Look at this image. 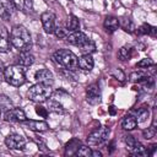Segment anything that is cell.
<instances>
[{"label": "cell", "instance_id": "cell-1", "mask_svg": "<svg viewBox=\"0 0 157 157\" xmlns=\"http://www.w3.org/2000/svg\"><path fill=\"white\" fill-rule=\"evenodd\" d=\"M10 42L18 52H29L32 47V38L25 26H13L10 33Z\"/></svg>", "mask_w": 157, "mask_h": 157}, {"label": "cell", "instance_id": "cell-2", "mask_svg": "<svg viewBox=\"0 0 157 157\" xmlns=\"http://www.w3.org/2000/svg\"><path fill=\"white\" fill-rule=\"evenodd\" d=\"M4 80L15 87H20L26 81V69L21 65H9L4 70Z\"/></svg>", "mask_w": 157, "mask_h": 157}, {"label": "cell", "instance_id": "cell-3", "mask_svg": "<svg viewBox=\"0 0 157 157\" xmlns=\"http://www.w3.org/2000/svg\"><path fill=\"white\" fill-rule=\"evenodd\" d=\"M53 59L56 64L63 66L66 70H76L77 66V56L69 49H59L53 54Z\"/></svg>", "mask_w": 157, "mask_h": 157}, {"label": "cell", "instance_id": "cell-4", "mask_svg": "<svg viewBox=\"0 0 157 157\" xmlns=\"http://www.w3.org/2000/svg\"><path fill=\"white\" fill-rule=\"evenodd\" d=\"M50 96H52V86L39 82L31 86L29 90L27 91V98L36 103H43L48 98H50Z\"/></svg>", "mask_w": 157, "mask_h": 157}, {"label": "cell", "instance_id": "cell-5", "mask_svg": "<svg viewBox=\"0 0 157 157\" xmlns=\"http://www.w3.org/2000/svg\"><path fill=\"white\" fill-rule=\"evenodd\" d=\"M109 132L110 129L108 126H99L93 131H91V134L87 136V144L90 146H98L108 139Z\"/></svg>", "mask_w": 157, "mask_h": 157}, {"label": "cell", "instance_id": "cell-6", "mask_svg": "<svg viewBox=\"0 0 157 157\" xmlns=\"http://www.w3.org/2000/svg\"><path fill=\"white\" fill-rule=\"evenodd\" d=\"M5 145L10 150H23L26 146V140L20 134H10L5 137Z\"/></svg>", "mask_w": 157, "mask_h": 157}, {"label": "cell", "instance_id": "cell-7", "mask_svg": "<svg viewBox=\"0 0 157 157\" xmlns=\"http://www.w3.org/2000/svg\"><path fill=\"white\" fill-rule=\"evenodd\" d=\"M4 119L5 121L10 123H22L23 120H26V114L21 108H10L6 110Z\"/></svg>", "mask_w": 157, "mask_h": 157}, {"label": "cell", "instance_id": "cell-8", "mask_svg": "<svg viewBox=\"0 0 157 157\" xmlns=\"http://www.w3.org/2000/svg\"><path fill=\"white\" fill-rule=\"evenodd\" d=\"M86 98L91 104H97L101 102V90L97 83H91L86 87Z\"/></svg>", "mask_w": 157, "mask_h": 157}, {"label": "cell", "instance_id": "cell-9", "mask_svg": "<svg viewBox=\"0 0 157 157\" xmlns=\"http://www.w3.org/2000/svg\"><path fill=\"white\" fill-rule=\"evenodd\" d=\"M40 21H42V25H43V28L47 33H54V29H55V16L49 12V11H45L40 15Z\"/></svg>", "mask_w": 157, "mask_h": 157}, {"label": "cell", "instance_id": "cell-10", "mask_svg": "<svg viewBox=\"0 0 157 157\" xmlns=\"http://www.w3.org/2000/svg\"><path fill=\"white\" fill-rule=\"evenodd\" d=\"M88 39V37L81 32V31H72L71 33H69L65 38V40L71 44V45H76V47H81L86 40Z\"/></svg>", "mask_w": 157, "mask_h": 157}, {"label": "cell", "instance_id": "cell-11", "mask_svg": "<svg viewBox=\"0 0 157 157\" xmlns=\"http://www.w3.org/2000/svg\"><path fill=\"white\" fill-rule=\"evenodd\" d=\"M34 78H36L37 82L44 83V85H48V86H52L54 83V76L48 69H39L36 72Z\"/></svg>", "mask_w": 157, "mask_h": 157}, {"label": "cell", "instance_id": "cell-12", "mask_svg": "<svg viewBox=\"0 0 157 157\" xmlns=\"http://www.w3.org/2000/svg\"><path fill=\"white\" fill-rule=\"evenodd\" d=\"M15 10L16 7L12 0H0V17L2 20H9Z\"/></svg>", "mask_w": 157, "mask_h": 157}, {"label": "cell", "instance_id": "cell-13", "mask_svg": "<svg viewBox=\"0 0 157 157\" xmlns=\"http://www.w3.org/2000/svg\"><path fill=\"white\" fill-rule=\"evenodd\" d=\"M11 48L10 34L5 26L0 25V53H7Z\"/></svg>", "mask_w": 157, "mask_h": 157}, {"label": "cell", "instance_id": "cell-14", "mask_svg": "<svg viewBox=\"0 0 157 157\" xmlns=\"http://www.w3.org/2000/svg\"><path fill=\"white\" fill-rule=\"evenodd\" d=\"M22 124L27 128V129H29V130H32V131H36V132H43V131H47L48 129H49V125H48V123H45V121H39V120H23L22 121Z\"/></svg>", "mask_w": 157, "mask_h": 157}, {"label": "cell", "instance_id": "cell-15", "mask_svg": "<svg viewBox=\"0 0 157 157\" xmlns=\"http://www.w3.org/2000/svg\"><path fill=\"white\" fill-rule=\"evenodd\" d=\"M94 61L91 54H82L77 60V66L83 71H91L93 69Z\"/></svg>", "mask_w": 157, "mask_h": 157}, {"label": "cell", "instance_id": "cell-16", "mask_svg": "<svg viewBox=\"0 0 157 157\" xmlns=\"http://www.w3.org/2000/svg\"><path fill=\"white\" fill-rule=\"evenodd\" d=\"M103 26H104V29L105 32L108 33H113L118 29V27L120 26V22L118 20V17L113 16V15H109L104 18V22H103Z\"/></svg>", "mask_w": 157, "mask_h": 157}, {"label": "cell", "instance_id": "cell-17", "mask_svg": "<svg viewBox=\"0 0 157 157\" xmlns=\"http://www.w3.org/2000/svg\"><path fill=\"white\" fill-rule=\"evenodd\" d=\"M16 63L23 67L31 66L34 63V58L29 52H20V54L16 56Z\"/></svg>", "mask_w": 157, "mask_h": 157}, {"label": "cell", "instance_id": "cell-18", "mask_svg": "<svg viewBox=\"0 0 157 157\" xmlns=\"http://www.w3.org/2000/svg\"><path fill=\"white\" fill-rule=\"evenodd\" d=\"M137 120H136V117H134V115H125L124 117V119L121 120V126H123V129L124 130H128V131H130V130H134L136 126H137Z\"/></svg>", "mask_w": 157, "mask_h": 157}, {"label": "cell", "instance_id": "cell-19", "mask_svg": "<svg viewBox=\"0 0 157 157\" xmlns=\"http://www.w3.org/2000/svg\"><path fill=\"white\" fill-rule=\"evenodd\" d=\"M81 146V141L78 139H71L66 146H65V156H72L76 155V151Z\"/></svg>", "mask_w": 157, "mask_h": 157}, {"label": "cell", "instance_id": "cell-20", "mask_svg": "<svg viewBox=\"0 0 157 157\" xmlns=\"http://www.w3.org/2000/svg\"><path fill=\"white\" fill-rule=\"evenodd\" d=\"M47 103H48L47 109H49V112H53L56 114H64L66 112L64 105L61 103H59V101H56V99H47Z\"/></svg>", "mask_w": 157, "mask_h": 157}, {"label": "cell", "instance_id": "cell-21", "mask_svg": "<svg viewBox=\"0 0 157 157\" xmlns=\"http://www.w3.org/2000/svg\"><path fill=\"white\" fill-rule=\"evenodd\" d=\"M129 153L132 156H148V150H146V147L144 145H141L139 141L135 142V145L129 150Z\"/></svg>", "mask_w": 157, "mask_h": 157}, {"label": "cell", "instance_id": "cell-22", "mask_svg": "<svg viewBox=\"0 0 157 157\" xmlns=\"http://www.w3.org/2000/svg\"><path fill=\"white\" fill-rule=\"evenodd\" d=\"M16 10L22 12H28L32 9V0H12Z\"/></svg>", "mask_w": 157, "mask_h": 157}, {"label": "cell", "instance_id": "cell-23", "mask_svg": "<svg viewBox=\"0 0 157 157\" xmlns=\"http://www.w3.org/2000/svg\"><path fill=\"white\" fill-rule=\"evenodd\" d=\"M137 34H148V36H156V32H157V28L148 25V23H144L141 25L139 28H137Z\"/></svg>", "mask_w": 157, "mask_h": 157}, {"label": "cell", "instance_id": "cell-24", "mask_svg": "<svg viewBox=\"0 0 157 157\" xmlns=\"http://www.w3.org/2000/svg\"><path fill=\"white\" fill-rule=\"evenodd\" d=\"M131 56H132V48H130V47H126V45L125 47H121L119 49V52H118V58L120 60H123V61L130 60Z\"/></svg>", "mask_w": 157, "mask_h": 157}, {"label": "cell", "instance_id": "cell-25", "mask_svg": "<svg viewBox=\"0 0 157 157\" xmlns=\"http://www.w3.org/2000/svg\"><path fill=\"white\" fill-rule=\"evenodd\" d=\"M80 48H81L80 50H81L82 54H92V53L96 50V44H94L93 40H91V39L88 38Z\"/></svg>", "mask_w": 157, "mask_h": 157}, {"label": "cell", "instance_id": "cell-26", "mask_svg": "<svg viewBox=\"0 0 157 157\" xmlns=\"http://www.w3.org/2000/svg\"><path fill=\"white\" fill-rule=\"evenodd\" d=\"M156 132H157V129H156V115H153V120H152L151 126L147 128L146 130H144L142 131V135H144V137L146 140H148V139H152L156 135Z\"/></svg>", "mask_w": 157, "mask_h": 157}, {"label": "cell", "instance_id": "cell-27", "mask_svg": "<svg viewBox=\"0 0 157 157\" xmlns=\"http://www.w3.org/2000/svg\"><path fill=\"white\" fill-rule=\"evenodd\" d=\"M67 26H69V28L71 31H78L80 29V21H78V18L75 15H70V20H69Z\"/></svg>", "mask_w": 157, "mask_h": 157}, {"label": "cell", "instance_id": "cell-28", "mask_svg": "<svg viewBox=\"0 0 157 157\" xmlns=\"http://www.w3.org/2000/svg\"><path fill=\"white\" fill-rule=\"evenodd\" d=\"M121 27L128 33H132L135 31V26H134V23H132V21L130 18H124L123 22H121Z\"/></svg>", "mask_w": 157, "mask_h": 157}, {"label": "cell", "instance_id": "cell-29", "mask_svg": "<svg viewBox=\"0 0 157 157\" xmlns=\"http://www.w3.org/2000/svg\"><path fill=\"white\" fill-rule=\"evenodd\" d=\"M76 155H77V156H83V157H90V156H92V150H91V147H88V146L81 145V146L78 147V150L76 151Z\"/></svg>", "mask_w": 157, "mask_h": 157}, {"label": "cell", "instance_id": "cell-30", "mask_svg": "<svg viewBox=\"0 0 157 157\" xmlns=\"http://www.w3.org/2000/svg\"><path fill=\"white\" fill-rule=\"evenodd\" d=\"M155 65V61L150 58H145L142 60H140L137 64H136V67H141V69H147L150 66H153Z\"/></svg>", "mask_w": 157, "mask_h": 157}, {"label": "cell", "instance_id": "cell-31", "mask_svg": "<svg viewBox=\"0 0 157 157\" xmlns=\"http://www.w3.org/2000/svg\"><path fill=\"white\" fill-rule=\"evenodd\" d=\"M148 118V110L146 109V108H141V109H139V112H137V123H144V121H146V119Z\"/></svg>", "mask_w": 157, "mask_h": 157}, {"label": "cell", "instance_id": "cell-32", "mask_svg": "<svg viewBox=\"0 0 157 157\" xmlns=\"http://www.w3.org/2000/svg\"><path fill=\"white\" fill-rule=\"evenodd\" d=\"M54 33H55L56 38L61 39V38H66V36L69 34V31L66 28H64V27H55Z\"/></svg>", "mask_w": 157, "mask_h": 157}, {"label": "cell", "instance_id": "cell-33", "mask_svg": "<svg viewBox=\"0 0 157 157\" xmlns=\"http://www.w3.org/2000/svg\"><path fill=\"white\" fill-rule=\"evenodd\" d=\"M145 77H146V75L142 74V72H132L130 75V81H132V82H141Z\"/></svg>", "mask_w": 157, "mask_h": 157}, {"label": "cell", "instance_id": "cell-34", "mask_svg": "<svg viewBox=\"0 0 157 157\" xmlns=\"http://www.w3.org/2000/svg\"><path fill=\"white\" fill-rule=\"evenodd\" d=\"M36 113H37L39 117H42V118H47V117H48V114H49L48 109H47V108H44V107H42V105H39V104H37V105H36Z\"/></svg>", "mask_w": 157, "mask_h": 157}, {"label": "cell", "instance_id": "cell-35", "mask_svg": "<svg viewBox=\"0 0 157 157\" xmlns=\"http://www.w3.org/2000/svg\"><path fill=\"white\" fill-rule=\"evenodd\" d=\"M124 142H125L126 148H128V151H129V150L135 145L136 140L134 139V136H131V135H126V136H124Z\"/></svg>", "mask_w": 157, "mask_h": 157}, {"label": "cell", "instance_id": "cell-36", "mask_svg": "<svg viewBox=\"0 0 157 157\" xmlns=\"http://www.w3.org/2000/svg\"><path fill=\"white\" fill-rule=\"evenodd\" d=\"M0 108L10 109L11 108V101L7 97H5V96H0Z\"/></svg>", "mask_w": 157, "mask_h": 157}, {"label": "cell", "instance_id": "cell-37", "mask_svg": "<svg viewBox=\"0 0 157 157\" xmlns=\"http://www.w3.org/2000/svg\"><path fill=\"white\" fill-rule=\"evenodd\" d=\"M112 75H113L115 78H118L119 81H121V82L125 80V74H124L120 69H114V70L112 71Z\"/></svg>", "mask_w": 157, "mask_h": 157}, {"label": "cell", "instance_id": "cell-38", "mask_svg": "<svg viewBox=\"0 0 157 157\" xmlns=\"http://www.w3.org/2000/svg\"><path fill=\"white\" fill-rule=\"evenodd\" d=\"M34 141H36V144L39 146V148L42 150V151H44V152H47L48 151V148H47V145H45V142L42 140V139H34Z\"/></svg>", "mask_w": 157, "mask_h": 157}, {"label": "cell", "instance_id": "cell-39", "mask_svg": "<svg viewBox=\"0 0 157 157\" xmlns=\"http://www.w3.org/2000/svg\"><path fill=\"white\" fill-rule=\"evenodd\" d=\"M115 113H117V109H115V107H114V105H110V107H109V114L114 115Z\"/></svg>", "mask_w": 157, "mask_h": 157}, {"label": "cell", "instance_id": "cell-40", "mask_svg": "<svg viewBox=\"0 0 157 157\" xmlns=\"http://www.w3.org/2000/svg\"><path fill=\"white\" fill-rule=\"evenodd\" d=\"M92 156H96V157H102V152H99L98 150H96V151H93V150H92Z\"/></svg>", "mask_w": 157, "mask_h": 157}, {"label": "cell", "instance_id": "cell-41", "mask_svg": "<svg viewBox=\"0 0 157 157\" xmlns=\"http://www.w3.org/2000/svg\"><path fill=\"white\" fill-rule=\"evenodd\" d=\"M113 151H114V141H112L109 145V153H112Z\"/></svg>", "mask_w": 157, "mask_h": 157}, {"label": "cell", "instance_id": "cell-42", "mask_svg": "<svg viewBox=\"0 0 157 157\" xmlns=\"http://www.w3.org/2000/svg\"><path fill=\"white\" fill-rule=\"evenodd\" d=\"M4 80V71L0 69V83H1V81Z\"/></svg>", "mask_w": 157, "mask_h": 157}, {"label": "cell", "instance_id": "cell-43", "mask_svg": "<svg viewBox=\"0 0 157 157\" xmlns=\"http://www.w3.org/2000/svg\"><path fill=\"white\" fill-rule=\"evenodd\" d=\"M0 115H1V108H0Z\"/></svg>", "mask_w": 157, "mask_h": 157}, {"label": "cell", "instance_id": "cell-44", "mask_svg": "<svg viewBox=\"0 0 157 157\" xmlns=\"http://www.w3.org/2000/svg\"><path fill=\"white\" fill-rule=\"evenodd\" d=\"M69 1H72V0H69Z\"/></svg>", "mask_w": 157, "mask_h": 157}]
</instances>
